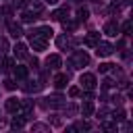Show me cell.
Masks as SVG:
<instances>
[{"label": "cell", "instance_id": "23", "mask_svg": "<svg viewBox=\"0 0 133 133\" xmlns=\"http://www.w3.org/2000/svg\"><path fill=\"white\" fill-rule=\"evenodd\" d=\"M31 131H50V127H48V125H42V123H35V125L31 127Z\"/></svg>", "mask_w": 133, "mask_h": 133}, {"label": "cell", "instance_id": "19", "mask_svg": "<svg viewBox=\"0 0 133 133\" xmlns=\"http://www.w3.org/2000/svg\"><path fill=\"white\" fill-rule=\"evenodd\" d=\"M87 17H89V10L87 8H79L77 10V19L79 21H87Z\"/></svg>", "mask_w": 133, "mask_h": 133}, {"label": "cell", "instance_id": "11", "mask_svg": "<svg viewBox=\"0 0 133 133\" xmlns=\"http://www.w3.org/2000/svg\"><path fill=\"white\" fill-rule=\"evenodd\" d=\"M104 33H106V35H110V37L118 35V25H116L114 21H108V23L104 25Z\"/></svg>", "mask_w": 133, "mask_h": 133}, {"label": "cell", "instance_id": "16", "mask_svg": "<svg viewBox=\"0 0 133 133\" xmlns=\"http://www.w3.org/2000/svg\"><path fill=\"white\" fill-rule=\"evenodd\" d=\"M12 73H15V77L17 79H25L27 77V66H21V64H17V66H12Z\"/></svg>", "mask_w": 133, "mask_h": 133}, {"label": "cell", "instance_id": "13", "mask_svg": "<svg viewBox=\"0 0 133 133\" xmlns=\"http://www.w3.org/2000/svg\"><path fill=\"white\" fill-rule=\"evenodd\" d=\"M8 31H10V35H12V37H21V35H23L21 25H19V23H15V21H8Z\"/></svg>", "mask_w": 133, "mask_h": 133}, {"label": "cell", "instance_id": "3", "mask_svg": "<svg viewBox=\"0 0 133 133\" xmlns=\"http://www.w3.org/2000/svg\"><path fill=\"white\" fill-rule=\"evenodd\" d=\"M52 27H48V25H42V27H35V29H31L27 35H39V37H44V39H50L52 37Z\"/></svg>", "mask_w": 133, "mask_h": 133}, {"label": "cell", "instance_id": "20", "mask_svg": "<svg viewBox=\"0 0 133 133\" xmlns=\"http://www.w3.org/2000/svg\"><path fill=\"white\" fill-rule=\"evenodd\" d=\"M6 50H8V42H6V37H0V56H4Z\"/></svg>", "mask_w": 133, "mask_h": 133}, {"label": "cell", "instance_id": "31", "mask_svg": "<svg viewBox=\"0 0 133 133\" xmlns=\"http://www.w3.org/2000/svg\"><path fill=\"white\" fill-rule=\"evenodd\" d=\"M94 2H98V0H94Z\"/></svg>", "mask_w": 133, "mask_h": 133}, {"label": "cell", "instance_id": "12", "mask_svg": "<svg viewBox=\"0 0 133 133\" xmlns=\"http://www.w3.org/2000/svg\"><path fill=\"white\" fill-rule=\"evenodd\" d=\"M98 42H100V33H98V31H89V33L85 35V46L94 48V46H96Z\"/></svg>", "mask_w": 133, "mask_h": 133}, {"label": "cell", "instance_id": "30", "mask_svg": "<svg viewBox=\"0 0 133 133\" xmlns=\"http://www.w3.org/2000/svg\"><path fill=\"white\" fill-rule=\"evenodd\" d=\"M4 125H6V123H4V121H2V118H0V127H4Z\"/></svg>", "mask_w": 133, "mask_h": 133}, {"label": "cell", "instance_id": "24", "mask_svg": "<svg viewBox=\"0 0 133 133\" xmlns=\"http://www.w3.org/2000/svg\"><path fill=\"white\" fill-rule=\"evenodd\" d=\"M4 87H6V89H8V91H12V89H15V87H17V83H15V81H12V79H4Z\"/></svg>", "mask_w": 133, "mask_h": 133}, {"label": "cell", "instance_id": "14", "mask_svg": "<svg viewBox=\"0 0 133 133\" xmlns=\"http://www.w3.org/2000/svg\"><path fill=\"white\" fill-rule=\"evenodd\" d=\"M35 19H37V17H35V12H33L31 8H29V10H23V12H21V21H23V23H33Z\"/></svg>", "mask_w": 133, "mask_h": 133}, {"label": "cell", "instance_id": "7", "mask_svg": "<svg viewBox=\"0 0 133 133\" xmlns=\"http://www.w3.org/2000/svg\"><path fill=\"white\" fill-rule=\"evenodd\" d=\"M4 108H6V112L17 114V112H21V100H17V98H8V100L4 102Z\"/></svg>", "mask_w": 133, "mask_h": 133}, {"label": "cell", "instance_id": "27", "mask_svg": "<svg viewBox=\"0 0 133 133\" xmlns=\"http://www.w3.org/2000/svg\"><path fill=\"white\" fill-rule=\"evenodd\" d=\"M12 58H4V69H12Z\"/></svg>", "mask_w": 133, "mask_h": 133}, {"label": "cell", "instance_id": "17", "mask_svg": "<svg viewBox=\"0 0 133 133\" xmlns=\"http://www.w3.org/2000/svg\"><path fill=\"white\" fill-rule=\"evenodd\" d=\"M81 112H83V116L94 114V102H91V100H85V102L81 104Z\"/></svg>", "mask_w": 133, "mask_h": 133}, {"label": "cell", "instance_id": "2", "mask_svg": "<svg viewBox=\"0 0 133 133\" xmlns=\"http://www.w3.org/2000/svg\"><path fill=\"white\" fill-rule=\"evenodd\" d=\"M94 48H96V54H98V56H102V58H106V56H110V54L114 52V46H112V44H108V42H98Z\"/></svg>", "mask_w": 133, "mask_h": 133}, {"label": "cell", "instance_id": "15", "mask_svg": "<svg viewBox=\"0 0 133 133\" xmlns=\"http://www.w3.org/2000/svg\"><path fill=\"white\" fill-rule=\"evenodd\" d=\"M15 56H17V58H27V46L19 42V44L15 46Z\"/></svg>", "mask_w": 133, "mask_h": 133}, {"label": "cell", "instance_id": "28", "mask_svg": "<svg viewBox=\"0 0 133 133\" xmlns=\"http://www.w3.org/2000/svg\"><path fill=\"white\" fill-rule=\"evenodd\" d=\"M129 29H131V23H129V21H127V23H125V25H123V31H125V33H129Z\"/></svg>", "mask_w": 133, "mask_h": 133}, {"label": "cell", "instance_id": "25", "mask_svg": "<svg viewBox=\"0 0 133 133\" xmlns=\"http://www.w3.org/2000/svg\"><path fill=\"white\" fill-rule=\"evenodd\" d=\"M42 8H44V4H42V2H31V10H33V12H39Z\"/></svg>", "mask_w": 133, "mask_h": 133}, {"label": "cell", "instance_id": "4", "mask_svg": "<svg viewBox=\"0 0 133 133\" xmlns=\"http://www.w3.org/2000/svg\"><path fill=\"white\" fill-rule=\"evenodd\" d=\"M29 44H31V48H33L35 52H42V50H46L48 39H44V37H39V35H29Z\"/></svg>", "mask_w": 133, "mask_h": 133}, {"label": "cell", "instance_id": "29", "mask_svg": "<svg viewBox=\"0 0 133 133\" xmlns=\"http://www.w3.org/2000/svg\"><path fill=\"white\" fill-rule=\"evenodd\" d=\"M46 2H50V4H56V2H58V0H46Z\"/></svg>", "mask_w": 133, "mask_h": 133}, {"label": "cell", "instance_id": "10", "mask_svg": "<svg viewBox=\"0 0 133 133\" xmlns=\"http://www.w3.org/2000/svg\"><path fill=\"white\" fill-rule=\"evenodd\" d=\"M66 83H69V75H64V73H58V75L54 77V87H56V89H62V87H66Z\"/></svg>", "mask_w": 133, "mask_h": 133}, {"label": "cell", "instance_id": "8", "mask_svg": "<svg viewBox=\"0 0 133 133\" xmlns=\"http://www.w3.org/2000/svg\"><path fill=\"white\" fill-rule=\"evenodd\" d=\"M71 44H73V39H71V35H66V33H62V35H58V37H56V46H58L60 50L71 48Z\"/></svg>", "mask_w": 133, "mask_h": 133}, {"label": "cell", "instance_id": "26", "mask_svg": "<svg viewBox=\"0 0 133 133\" xmlns=\"http://www.w3.org/2000/svg\"><path fill=\"white\" fill-rule=\"evenodd\" d=\"M79 94H81V89H79V87H71V89H69V96H71V98H77Z\"/></svg>", "mask_w": 133, "mask_h": 133}, {"label": "cell", "instance_id": "5", "mask_svg": "<svg viewBox=\"0 0 133 133\" xmlns=\"http://www.w3.org/2000/svg\"><path fill=\"white\" fill-rule=\"evenodd\" d=\"M79 83H81L83 89H94V87H96V75H91V73H83L81 79H79Z\"/></svg>", "mask_w": 133, "mask_h": 133}, {"label": "cell", "instance_id": "1", "mask_svg": "<svg viewBox=\"0 0 133 133\" xmlns=\"http://www.w3.org/2000/svg\"><path fill=\"white\" fill-rule=\"evenodd\" d=\"M85 64H89V54H87L85 50H75V52H73V66L81 69V66H85Z\"/></svg>", "mask_w": 133, "mask_h": 133}, {"label": "cell", "instance_id": "21", "mask_svg": "<svg viewBox=\"0 0 133 133\" xmlns=\"http://www.w3.org/2000/svg\"><path fill=\"white\" fill-rule=\"evenodd\" d=\"M112 66H114V64H110V62H102L98 69H100V73H110V71H112Z\"/></svg>", "mask_w": 133, "mask_h": 133}, {"label": "cell", "instance_id": "22", "mask_svg": "<svg viewBox=\"0 0 133 133\" xmlns=\"http://www.w3.org/2000/svg\"><path fill=\"white\" fill-rule=\"evenodd\" d=\"M112 121H114V123H116V121H118V123L125 121V110H116V112L112 114Z\"/></svg>", "mask_w": 133, "mask_h": 133}, {"label": "cell", "instance_id": "18", "mask_svg": "<svg viewBox=\"0 0 133 133\" xmlns=\"http://www.w3.org/2000/svg\"><path fill=\"white\" fill-rule=\"evenodd\" d=\"M10 127H12V129H21V127H25V116H15V118L10 121Z\"/></svg>", "mask_w": 133, "mask_h": 133}, {"label": "cell", "instance_id": "9", "mask_svg": "<svg viewBox=\"0 0 133 133\" xmlns=\"http://www.w3.org/2000/svg\"><path fill=\"white\" fill-rule=\"evenodd\" d=\"M46 64H48V69H60V64H62V60H60V56L58 54H50L48 58H46Z\"/></svg>", "mask_w": 133, "mask_h": 133}, {"label": "cell", "instance_id": "6", "mask_svg": "<svg viewBox=\"0 0 133 133\" xmlns=\"http://www.w3.org/2000/svg\"><path fill=\"white\" fill-rule=\"evenodd\" d=\"M62 104H64V98H62L60 94H54V96L46 98V102H44V106H48V108H58V106H62Z\"/></svg>", "mask_w": 133, "mask_h": 133}]
</instances>
